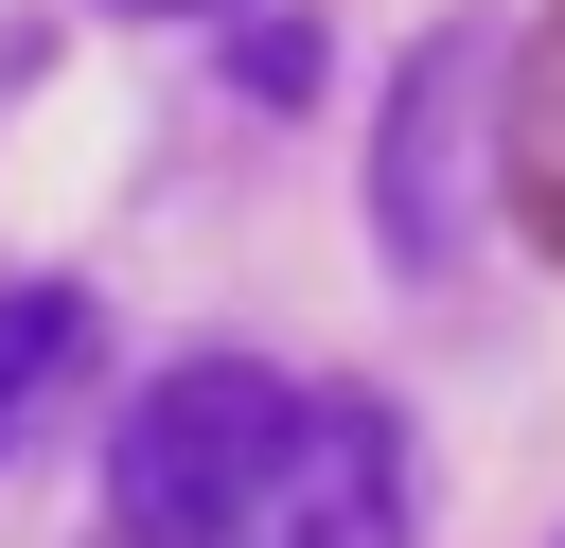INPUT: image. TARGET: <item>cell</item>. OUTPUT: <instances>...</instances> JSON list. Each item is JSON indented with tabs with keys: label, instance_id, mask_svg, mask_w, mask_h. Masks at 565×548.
<instances>
[{
	"label": "cell",
	"instance_id": "1",
	"mask_svg": "<svg viewBox=\"0 0 565 548\" xmlns=\"http://www.w3.org/2000/svg\"><path fill=\"white\" fill-rule=\"evenodd\" d=\"M106 530L124 548H406V424L371 389L177 354L106 424Z\"/></svg>",
	"mask_w": 565,
	"mask_h": 548
},
{
	"label": "cell",
	"instance_id": "2",
	"mask_svg": "<svg viewBox=\"0 0 565 548\" xmlns=\"http://www.w3.org/2000/svg\"><path fill=\"white\" fill-rule=\"evenodd\" d=\"M512 35L494 18H441L406 71H388V124H371V247L406 265V283H459L477 265V212H494V177H512Z\"/></svg>",
	"mask_w": 565,
	"mask_h": 548
},
{
	"label": "cell",
	"instance_id": "3",
	"mask_svg": "<svg viewBox=\"0 0 565 548\" xmlns=\"http://www.w3.org/2000/svg\"><path fill=\"white\" fill-rule=\"evenodd\" d=\"M88 354H106L88 283H18V301H0V460H35L53 407H88Z\"/></svg>",
	"mask_w": 565,
	"mask_h": 548
},
{
	"label": "cell",
	"instance_id": "4",
	"mask_svg": "<svg viewBox=\"0 0 565 548\" xmlns=\"http://www.w3.org/2000/svg\"><path fill=\"white\" fill-rule=\"evenodd\" d=\"M230 71H247L265 106H300V88H318V35H300V18H247V35H230Z\"/></svg>",
	"mask_w": 565,
	"mask_h": 548
},
{
	"label": "cell",
	"instance_id": "5",
	"mask_svg": "<svg viewBox=\"0 0 565 548\" xmlns=\"http://www.w3.org/2000/svg\"><path fill=\"white\" fill-rule=\"evenodd\" d=\"M124 18H194V0H124Z\"/></svg>",
	"mask_w": 565,
	"mask_h": 548
}]
</instances>
